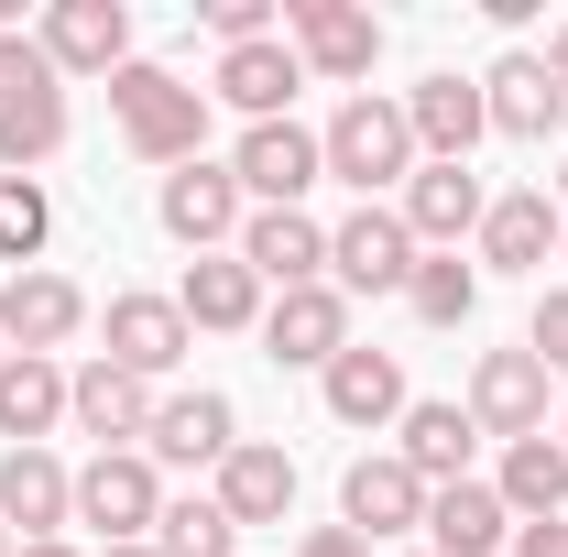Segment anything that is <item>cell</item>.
Returning a JSON list of instances; mask_svg holds the SVG:
<instances>
[{
    "instance_id": "cell-11",
    "label": "cell",
    "mask_w": 568,
    "mask_h": 557,
    "mask_svg": "<svg viewBox=\"0 0 568 557\" xmlns=\"http://www.w3.org/2000/svg\"><path fill=\"white\" fill-rule=\"evenodd\" d=\"M339 525H351L361 547L416 536V525H426V482L394 459V448H372V459H351V470H339Z\"/></svg>"
},
{
    "instance_id": "cell-38",
    "label": "cell",
    "mask_w": 568,
    "mask_h": 557,
    "mask_svg": "<svg viewBox=\"0 0 568 557\" xmlns=\"http://www.w3.org/2000/svg\"><path fill=\"white\" fill-rule=\"evenodd\" d=\"M11 557H77V547H67V536H44V547H11Z\"/></svg>"
},
{
    "instance_id": "cell-7",
    "label": "cell",
    "mask_w": 568,
    "mask_h": 557,
    "mask_svg": "<svg viewBox=\"0 0 568 557\" xmlns=\"http://www.w3.org/2000/svg\"><path fill=\"white\" fill-rule=\"evenodd\" d=\"M230 175H241V198H252V209H295V198L328 175V153H317L306 121H252L241 153H230Z\"/></svg>"
},
{
    "instance_id": "cell-27",
    "label": "cell",
    "mask_w": 568,
    "mask_h": 557,
    "mask_svg": "<svg viewBox=\"0 0 568 557\" xmlns=\"http://www.w3.org/2000/svg\"><path fill=\"white\" fill-rule=\"evenodd\" d=\"M67 153V77H33L0 99V175H33Z\"/></svg>"
},
{
    "instance_id": "cell-26",
    "label": "cell",
    "mask_w": 568,
    "mask_h": 557,
    "mask_svg": "<svg viewBox=\"0 0 568 557\" xmlns=\"http://www.w3.org/2000/svg\"><path fill=\"white\" fill-rule=\"evenodd\" d=\"M470 448H481L470 405H405V437H394V459H405V470H416L426 492L470 482Z\"/></svg>"
},
{
    "instance_id": "cell-22",
    "label": "cell",
    "mask_w": 568,
    "mask_h": 557,
    "mask_svg": "<svg viewBox=\"0 0 568 557\" xmlns=\"http://www.w3.org/2000/svg\"><path fill=\"white\" fill-rule=\"evenodd\" d=\"M219 514L252 536V525H284L295 514V459H284L274 437H241L230 459H219Z\"/></svg>"
},
{
    "instance_id": "cell-28",
    "label": "cell",
    "mask_w": 568,
    "mask_h": 557,
    "mask_svg": "<svg viewBox=\"0 0 568 557\" xmlns=\"http://www.w3.org/2000/svg\"><path fill=\"white\" fill-rule=\"evenodd\" d=\"M295 88H306V67H295V44L274 33V44H230L209 99H230L241 121H284V99H295Z\"/></svg>"
},
{
    "instance_id": "cell-2",
    "label": "cell",
    "mask_w": 568,
    "mask_h": 557,
    "mask_svg": "<svg viewBox=\"0 0 568 557\" xmlns=\"http://www.w3.org/2000/svg\"><path fill=\"white\" fill-rule=\"evenodd\" d=\"M317 153H328V175L339 186H361V209H383V186H405L426 153H416V132H405V99H339V121L317 132Z\"/></svg>"
},
{
    "instance_id": "cell-29",
    "label": "cell",
    "mask_w": 568,
    "mask_h": 557,
    "mask_svg": "<svg viewBox=\"0 0 568 557\" xmlns=\"http://www.w3.org/2000/svg\"><path fill=\"white\" fill-rule=\"evenodd\" d=\"M44 426H67V361L11 350V361H0V437H11V448H44Z\"/></svg>"
},
{
    "instance_id": "cell-15",
    "label": "cell",
    "mask_w": 568,
    "mask_h": 557,
    "mask_svg": "<svg viewBox=\"0 0 568 557\" xmlns=\"http://www.w3.org/2000/svg\"><path fill=\"white\" fill-rule=\"evenodd\" d=\"M33 44L55 55V77H121L132 67V11L121 0H55Z\"/></svg>"
},
{
    "instance_id": "cell-31",
    "label": "cell",
    "mask_w": 568,
    "mask_h": 557,
    "mask_svg": "<svg viewBox=\"0 0 568 557\" xmlns=\"http://www.w3.org/2000/svg\"><path fill=\"white\" fill-rule=\"evenodd\" d=\"M405 306H416L426 328H470V306H481V263H459V252H416Z\"/></svg>"
},
{
    "instance_id": "cell-23",
    "label": "cell",
    "mask_w": 568,
    "mask_h": 557,
    "mask_svg": "<svg viewBox=\"0 0 568 557\" xmlns=\"http://www.w3.org/2000/svg\"><path fill=\"white\" fill-rule=\"evenodd\" d=\"M514 547V514L493 482H448L426 492V557H503Z\"/></svg>"
},
{
    "instance_id": "cell-21",
    "label": "cell",
    "mask_w": 568,
    "mask_h": 557,
    "mask_svg": "<svg viewBox=\"0 0 568 557\" xmlns=\"http://www.w3.org/2000/svg\"><path fill=\"white\" fill-rule=\"evenodd\" d=\"M67 416H77V437H99V448H142L153 383H132L121 361H88V372H67Z\"/></svg>"
},
{
    "instance_id": "cell-14",
    "label": "cell",
    "mask_w": 568,
    "mask_h": 557,
    "mask_svg": "<svg viewBox=\"0 0 568 557\" xmlns=\"http://www.w3.org/2000/svg\"><path fill=\"white\" fill-rule=\"evenodd\" d=\"M0 525H22V547L77 525V470L55 448H0Z\"/></svg>"
},
{
    "instance_id": "cell-13",
    "label": "cell",
    "mask_w": 568,
    "mask_h": 557,
    "mask_svg": "<svg viewBox=\"0 0 568 557\" xmlns=\"http://www.w3.org/2000/svg\"><path fill=\"white\" fill-rule=\"evenodd\" d=\"M99 328H110L99 361H121L132 383H164V372L197 350V328H186V306H175V295H110V317H99Z\"/></svg>"
},
{
    "instance_id": "cell-3",
    "label": "cell",
    "mask_w": 568,
    "mask_h": 557,
    "mask_svg": "<svg viewBox=\"0 0 568 557\" xmlns=\"http://www.w3.org/2000/svg\"><path fill=\"white\" fill-rule=\"evenodd\" d=\"M77 525L110 536V547H153V525H164V482H153V459H142V448H99V459L77 470Z\"/></svg>"
},
{
    "instance_id": "cell-25",
    "label": "cell",
    "mask_w": 568,
    "mask_h": 557,
    "mask_svg": "<svg viewBox=\"0 0 568 557\" xmlns=\"http://www.w3.org/2000/svg\"><path fill=\"white\" fill-rule=\"evenodd\" d=\"M175 306H186V328H263V274L241 252H197L186 284H175Z\"/></svg>"
},
{
    "instance_id": "cell-1",
    "label": "cell",
    "mask_w": 568,
    "mask_h": 557,
    "mask_svg": "<svg viewBox=\"0 0 568 557\" xmlns=\"http://www.w3.org/2000/svg\"><path fill=\"white\" fill-rule=\"evenodd\" d=\"M110 110H121V142H132L142 164H197L209 153V88H186L175 67H153V55H132V67L110 77Z\"/></svg>"
},
{
    "instance_id": "cell-8",
    "label": "cell",
    "mask_w": 568,
    "mask_h": 557,
    "mask_svg": "<svg viewBox=\"0 0 568 557\" xmlns=\"http://www.w3.org/2000/svg\"><path fill=\"white\" fill-rule=\"evenodd\" d=\"M470 426L481 437H547V361L536 350H481L470 361Z\"/></svg>"
},
{
    "instance_id": "cell-34",
    "label": "cell",
    "mask_w": 568,
    "mask_h": 557,
    "mask_svg": "<svg viewBox=\"0 0 568 557\" xmlns=\"http://www.w3.org/2000/svg\"><path fill=\"white\" fill-rule=\"evenodd\" d=\"M525 350H536L547 372H568V284H547V295H536V317H525Z\"/></svg>"
},
{
    "instance_id": "cell-44",
    "label": "cell",
    "mask_w": 568,
    "mask_h": 557,
    "mask_svg": "<svg viewBox=\"0 0 568 557\" xmlns=\"http://www.w3.org/2000/svg\"><path fill=\"white\" fill-rule=\"evenodd\" d=\"M416 557H426V547H416Z\"/></svg>"
},
{
    "instance_id": "cell-5",
    "label": "cell",
    "mask_w": 568,
    "mask_h": 557,
    "mask_svg": "<svg viewBox=\"0 0 568 557\" xmlns=\"http://www.w3.org/2000/svg\"><path fill=\"white\" fill-rule=\"evenodd\" d=\"M339 350H351V295L339 284H295V295L263 306V361L274 372H328Z\"/></svg>"
},
{
    "instance_id": "cell-41",
    "label": "cell",
    "mask_w": 568,
    "mask_h": 557,
    "mask_svg": "<svg viewBox=\"0 0 568 557\" xmlns=\"http://www.w3.org/2000/svg\"><path fill=\"white\" fill-rule=\"evenodd\" d=\"M0 557H11V525H0Z\"/></svg>"
},
{
    "instance_id": "cell-12",
    "label": "cell",
    "mask_w": 568,
    "mask_h": 557,
    "mask_svg": "<svg viewBox=\"0 0 568 557\" xmlns=\"http://www.w3.org/2000/svg\"><path fill=\"white\" fill-rule=\"evenodd\" d=\"M481 209H493V186L470 164H416L394 219L416 230V252H459V241H481Z\"/></svg>"
},
{
    "instance_id": "cell-39",
    "label": "cell",
    "mask_w": 568,
    "mask_h": 557,
    "mask_svg": "<svg viewBox=\"0 0 568 557\" xmlns=\"http://www.w3.org/2000/svg\"><path fill=\"white\" fill-rule=\"evenodd\" d=\"M558 241H568V164H558Z\"/></svg>"
},
{
    "instance_id": "cell-35",
    "label": "cell",
    "mask_w": 568,
    "mask_h": 557,
    "mask_svg": "<svg viewBox=\"0 0 568 557\" xmlns=\"http://www.w3.org/2000/svg\"><path fill=\"white\" fill-rule=\"evenodd\" d=\"M514 557H568V514H547V525H514Z\"/></svg>"
},
{
    "instance_id": "cell-37",
    "label": "cell",
    "mask_w": 568,
    "mask_h": 557,
    "mask_svg": "<svg viewBox=\"0 0 568 557\" xmlns=\"http://www.w3.org/2000/svg\"><path fill=\"white\" fill-rule=\"evenodd\" d=\"M547 77H558V88H568V22H558V33H547Z\"/></svg>"
},
{
    "instance_id": "cell-42",
    "label": "cell",
    "mask_w": 568,
    "mask_h": 557,
    "mask_svg": "<svg viewBox=\"0 0 568 557\" xmlns=\"http://www.w3.org/2000/svg\"><path fill=\"white\" fill-rule=\"evenodd\" d=\"M558 448H568V416H558Z\"/></svg>"
},
{
    "instance_id": "cell-9",
    "label": "cell",
    "mask_w": 568,
    "mask_h": 557,
    "mask_svg": "<svg viewBox=\"0 0 568 557\" xmlns=\"http://www.w3.org/2000/svg\"><path fill=\"white\" fill-rule=\"evenodd\" d=\"M230 448H241V416H230V394H209V383L197 394H164L153 426H142V459L153 470H219Z\"/></svg>"
},
{
    "instance_id": "cell-18",
    "label": "cell",
    "mask_w": 568,
    "mask_h": 557,
    "mask_svg": "<svg viewBox=\"0 0 568 557\" xmlns=\"http://www.w3.org/2000/svg\"><path fill=\"white\" fill-rule=\"evenodd\" d=\"M547 252H568L558 198L547 186H503L493 209H481V274H547Z\"/></svg>"
},
{
    "instance_id": "cell-6",
    "label": "cell",
    "mask_w": 568,
    "mask_h": 557,
    "mask_svg": "<svg viewBox=\"0 0 568 557\" xmlns=\"http://www.w3.org/2000/svg\"><path fill=\"white\" fill-rule=\"evenodd\" d=\"M405 274H416V230L394 209H351L328 230V284L339 295H405Z\"/></svg>"
},
{
    "instance_id": "cell-40",
    "label": "cell",
    "mask_w": 568,
    "mask_h": 557,
    "mask_svg": "<svg viewBox=\"0 0 568 557\" xmlns=\"http://www.w3.org/2000/svg\"><path fill=\"white\" fill-rule=\"evenodd\" d=\"M99 557H153V547H99Z\"/></svg>"
},
{
    "instance_id": "cell-17",
    "label": "cell",
    "mask_w": 568,
    "mask_h": 557,
    "mask_svg": "<svg viewBox=\"0 0 568 557\" xmlns=\"http://www.w3.org/2000/svg\"><path fill=\"white\" fill-rule=\"evenodd\" d=\"M230 252H241L252 274L274 284V295H295V284H328V230H317L306 209H252Z\"/></svg>"
},
{
    "instance_id": "cell-43",
    "label": "cell",
    "mask_w": 568,
    "mask_h": 557,
    "mask_svg": "<svg viewBox=\"0 0 568 557\" xmlns=\"http://www.w3.org/2000/svg\"><path fill=\"white\" fill-rule=\"evenodd\" d=\"M0 361H11V340H0Z\"/></svg>"
},
{
    "instance_id": "cell-20",
    "label": "cell",
    "mask_w": 568,
    "mask_h": 557,
    "mask_svg": "<svg viewBox=\"0 0 568 557\" xmlns=\"http://www.w3.org/2000/svg\"><path fill=\"white\" fill-rule=\"evenodd\" d=\"M317 394H328L339 426H405V405H416V394H405V361H394V350H361V340L317 372Z\"/></svg>"
},
{
    "instance_id": "cell-24",
    "label": "cell",
    "mask_w": 568,
    "mask_h": 557,
    "mask_svg": "<svg viewBox=\"0 0 568 557\" xmlns=\"http://www.w3.org/2000/svg\"><path fill=\"white\" fill-rule=\"evenodd\" d=\"M481 110H493L503 142H547L568 121V88L547 77V55H503V67L481 77Z\"/></svg>"
},
{
    "instance_id": "cell-36",
    "label": "cell",
    "mask_w": 568,
    "mask_h": 557,
    "mask_svg": "<svg viewBox=\"0 0 568 557\" xmlns=\"http://www.w3.org/2000/svg\"><path fill=\"white\" fill-rule=\"evenodd\" d=\"M295 557H372V547H361L351 525H306V536H295Z\"/></svg>"
},
{
    "instance_id": "cell-19",
    "label": "cell",
    "mask_w": 568,
    "mask_h": 557,
    "mask_svg": "<svg viewBox=\"0 0 568 557\" xmlns=\"http://www.w3.org/2000/svg\"><path fill=\"white\" fill-rule=\"evenodd\" d=\"M77 328H88V295H77L67 274H44V263H33V274H11V284H0V340H11V350L55 361Z\"/></svg>"
},
{
    "instance_id": "cell-4",
    "label": "cell",
    "mask_w": 568,
    "mask_h": 557,
    "mask_svg": "<svg viewBox=\"0 0 568 557\" xmlns=\"http://www.w3.org/2000/svg\"><path fill=\"white\" fill-rule=\"evenodd\" d=\"M284 44H295V67L328 77V88H361L383 67V22L361 0H284Z\"/></svg>"
},
{
    "instance_id": "cell-16",
    "label": "cell",
    "mask_w": 568,
    "mask_h": 557,
    "mask_svg": "<svg viewBox=\"0 0 568 557\" xmlns=\"http://www.w3.org/2000/svg\"><path fill=\"white\" fill-rule=\"evenodd\" d=\"M405 132H416V153L426 164H470V142L493 132V110H481V77H416L405 88Z\"/></svg>"
},
{
    "instance_id": "cell-32",
    "label": "cell",
    "mask_w": 568,
    "mask_h": 557,
    "mask_svg": "<svg viewBox=\"0 0 568 557\" xmlns=\"http://www.w3.org/2000/svg\"><path fill=\"white\" fill-rule=\"evenodd\" d=\"M44 241H55V198H44L33 175H0V263H11V274H33V263H44Z\"/></svg>"
},
{
    "instance_id": "cell-30",
    "label": "cell",
    "mask_w": 568,
    "mask_h": 557,
    "mask_svg": "<svg viewBox=\"0 0 568 557\" xmlns=\"http://www.w3.org/2000/svg\"><path fill=\"white\" fill-rule=\"evenodd\" d=\"M493 492H503V514H514V525H547V514H568V448H558V437H514Z\"/></svg>"
},
{
    "instance_id": "cell-33",
    "label": "cell",
    "mask_w": 568,
    "mask_h": 557,
    "mask_svg": "<svg viewBox=\"0 0 568 557\" xmlns=\"http://www.w3.org/2000/svg\"><path fill=\"white\" fill-rule=\"evenodd\" d=\"M230 547H241V525L219 514V492L164 503V525H153V557H230Z\"/></svg>"
},
{
    "instance_id": "cell-10",
    "label": "cell",
    "mask_w": 568,
    "mask_h": 557,
    "mask_svg": "<svg viewBox=\"0 0 568 557\" xmlns=\"http://www.w3.org/2000/svg\"><path fill=\"white\" fill-rule=\"evenodd\" d=\"M153 219H164V230H175L186 252H219V241H241L252 198H241V175H230V164H209V153H197V164H175V175H164Z\"/></svg>"
}]
</instances>
